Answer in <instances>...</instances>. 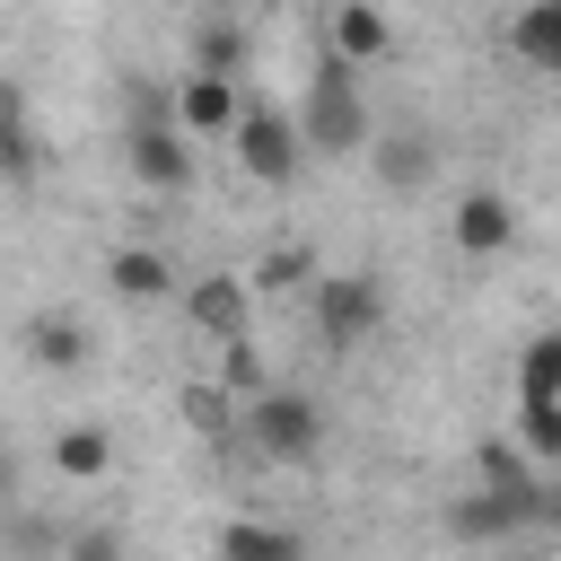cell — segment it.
Segmentation results:
<instances>
[{
	"label": "cell",
	"instance_id": "cell-25",
	"mask_svg": "<svg viewBox=\"0 0 561 561\" xmlns=\"http://www.w3.org/2000/svg\"><path fill=\"white\" fill-rule=\"evenodd\" d=\"M482 482H491V491H543L535 465H526L517 447H491V438H482Z\"/></svg>",
	"mask_w": 561,
	"mask_h": 561
},
{
	"label": "cell",
	"instance_id": "cell-20",
	"mask_svg": "<svg viewBox=\"0 0 561 561\" xmlns=\"http://www.w3.org/2000/svg\"><path fill=\"white\" fill-rule=\"evenodd\" d=\"M193 70L245 79V26H237V18H202V26H193Z\"/></svg>",
	"mask_w": 561,
	"mask_h": 561
},
{
	"label": "cell",
	"instance_id": "cell-3",
	"mask_svg": "<svg viewBox=\"0 0 561 561\" xmlns=\"http://www.w3.org/2000/svg\"><path fill=\"white\" fill-rule=\"evenodd\" d=\"M237 438L263 456V465H316L324 456V403L298 394V386H263L237 421Z\"/></svg>",
	"mask_w": 561,
	"mask_h": 561
},
{
	"label": "cell",
	"instance_id": "cell-2",
	"mask_svg": "<svg viewBox=\"0 0 561 561\" xmlns=\"http://www.w3.org/2000/svg\"><path fill=\"white\" fill-rule=\"evenodd\" d=\"M307 324H316V342H324L333 359L368 351L377 324H386V280H377V272H316V289H307Z\"/></svg>",
	"mask_w": 561,
	"mask_h": 561
},
{
	"label": "cell",
	"instance_id": "cell-15",
	"mask_svg": "<svg viewBox=\"0 0 561 561\" xmlns=\"http://www.w3.org/2000/svg\"><path fill=\"white\" fill-rule=\"evenodd\" d=\"M53 473L61 482H105L114 473V430L105 421H61L53 430Z\"/></svg>",
	"mask_w": 561,
	"mask_h": 561
},
{
	"label": "cell",
	"instance_id": "cell-28",
	"mask_svg": "<svg viewBox=\"0 0 561 561\" xmlns=\"http://www.w3.org/2000/svg\"><path fill=\"white\" fill-rule=\"evenodd\" d=\"M552 79H561V61H552Z\"/></svg>",
	"mask_w": 561,
	"mask_h": 561
},
{
	"label": "cell",
	"instance_id": "cell-10",
	"mask_svg": "<svg viewBox=\"0 0 561 561\" xmlns=\"http://www.w3.org/2000/svg\"><path fill=\"white\" fill-rule=\"evenodd\" d=\"M368 167H377L394 193H421V184L438 175V131H430V123H386V131H368Z\"/></svg>",
	"mask_w": 561,
	"mask_h": 561
},
{
	"label": "cell",
	"instance_id": "cell-4",
	"mask_svg": "<svg viewBox=\"0 0 561 561\" xmlns=\"http://www.w3.org/2000/svg\"><path fill=\"white\" fill-rule=\"evenodd\" d=\"M228 149H237V167H245L254 184H272V193H289V184H298V167H307V149H298V123H289L272 96H245V114H237Z\"/></svg>",
	"mask_w": 561,
	"mask_h": 561
},
{
	"label": "cell",
	"instance_id": "cell-24",
	"mask_svg": "<svg viewBox=\"0 0 561 561\" xmlns=\"http://www.w3.org/2000/svg\"><path fill=\"white\" fill-rule=\"evenodd\" d=\"M53 561H131V543H123V535H114V526H70V535H61V552H53Z\"/></svg>",
	"mask_w": 561,
	"mask_h": 561
},
{
	"label": "cell",
	"instance_id": "cell-8",
	"mask_svg": "<svg viewBox=\"0 0 561 561\" xmlns=\"http://www.w3.org/2000/svg\"><path fill=\"white\" fill-rule=\"evenodd\" d=\"M237 114H245V88H237V79H210V70H184L175 96H167V123H175L184 140H228Z\"/></svg>",
	"mask_w": 561,
	"mask_h": 561
},
{
	"label": "cell",
	"instance_id": "cell-13",
	"mask_svg": "<svg viewBox=\"0 0 561 561\" xmlns=\"http://www.w3.org/2000/svg\"><path fill=\"white\" fill-rule=\"evenodd\" d=\"M543 517V491H465L456 508H447V526L465 535V543H482V535H517V526H535Z\"/></svg>",
	"mask_w": 561,
	"mask_h": 561
},
{
	"label": "cell",
	"instance_id": "cell-12",
	"mask_svg": "<svg viewBox=\"0 0 561 561\" xmlns=\"http://www.w3.org/2000/svg\"><path fill=\"white\" fill-rule=\"evenodd\" d=\"M175 289H184V272L158 245H114L105 254V298H123V307H175Z\"/></svg>",
	"mask_w": 561,
	"mask_h": 561
},
{
	"label": "cell",
	"instance_id": "cell-16",
	"mask_svg": "<svg viewBox=\"0 0 561 561\" xmlns=\"http://www.w3.org/2000/svg\"><path fill=\"white\" fill-rule=\"evenodd\" d=\"M44 167V140H35V114H26V88L0 79V184H26Z\"/></svg>",
	"mask_w": 561,
	"mask_h": 561
},
{
	"label": "cell",
	"instance_id": "cell-6",
	"mask_svg": "<svg viewBox=\"0 0 561 561\" xmlns=\"http://www.w3.org/2000/svg\"><path fill=\"white\" fill-rule=\"evenodd\" d=\"M18 351H26L35 377H79V368L96 359V324L70 316V307H35V316L18 324Z\"/></svg>",
	"mask_w": 561,
	"mask_h": 561
},
{
	"label": "cell",
	"instance_id": "cell-22",
	"mask_svg": "<svg viewBox=\"0 0 561 561\" xmlns=\"http://www.w3.org/2000/svg\"><path fill=\"white\" fill-rule=\"evenodd\" d=\"M517 456L535 473H561V403H517Z\"/></svg>",
	"mask_w": 561,
	"mask_h": 561
},
{
	"label": "cell",
	"instance_id": "cell-11",
	"mask_svg": "<svg viewBox=\"0 0 561 561\" xmlns=\"http://www.w3.org/2000/svg\"><path fill=\"white\" fill-rule=\"evenodd\" d=\"M447 237H456V254L491 263V254H508V237H517V202H508V193H491V184H473V193L447 210Z\"/></svg>",
	"mask_w": 561,
	"mask_h": 561
},
{
	"label": "cell",
	"instance_id": "cell-17",
	"mask_svg": "<svg viewBox=\"0 0 561 561\" xmlns=\"http://www.w3.org/2000/svg\"><path fill=\"white\" fill-rule=\"evenodd\" d=\"M219 561H307V543L280 517H228L219 526Z\"/></svg>",
	"mask_w": 561,
	"mask_h": 561
},
{
	"label": "cell",
	"instance_id": "cell-19",
	"mask_svg": "<svg viewBox=\"0 0 561 561\" xmlns=\"http://www.w3.org/2000/svg\"><path fill=\"white\" fill-rule=\"evenodd\" d=\"M517 403H561V324H543L517 351Z\"/></svg>",
	"mask_w": 561,
	"mask_h": 561
},
{
	"label": "cell",
	"instance_id": "cell-26",
	"mask_svg": "<svg viewBox=\"0 0 561 561\" xmlns=\"http://www.w3.org/2000/svg\"><path fill=\"white\" fill-rule=\"evenodd\" d=\"M0 508H18V465L0 456Z\"/></svg>",
	"mask_w": 561,
	"mask_h": 561
},
{
	"label": "cell",
	"instance_id": "cell-9",
	"mask_svg": "<svg viewBox=\"0 0 561 561\" xmlns=\"http://www.w3.org/2000/svg\"><path fill=\"white\" fill-rule=\"evenodd\" d=\"M324 53L351 61V70H368V61L394 53V18L377 0H324Z\"/></svg>",
	"mask_w": 561,
	"mask_h": 561
},
{
	"label": "cell",
	"instance_id": "cell-18",
	"mask_svg": "<svg viewBox=\"0 0 561 561\" xmlns=\"http://www.w3.org/2000/svg\"><path fill=\"white\" fill-rule=\"evenodd\" d=\"M508 53L535 61V70H552V61H561V0H526V9L508 18Z\"/></svg>",
	"mask_w": 561,
	"mask_h": 561
},
{
	"label": "cell",
	"instance_id": "cell-21",
	"mask_svg": "<svg viewBox=\"0 0 561 561\" xmlns=\"http://www.w3.org/2000/svg\"><path fill=\"white\" fill-rule=\"evenodd\" d=\"M210 351H219V386H228L237 403H254L263 386H280V377L263 368V342H254V333H237V342H210Z\"/></svg>",
	"mask_w": 561,
	"mask_h": 561
},
{
	"label": "cell",
	"instance_id": "cell-1",
	"mask_svg": "<svg viewBox=\"0 0 561 561\" xmlns=\"http://www.w3.org/2000/svg\"><path fill=\"white\" fill-rule=\"evenodd\" d=\"M289 123H298V149L307 158H368V131H377V114H368V96H359V70L351 61H316V79H307V96L289 105Z\"/></svg>",
	"mask_w": 561,
	"mask_h": 561
},
{
	"label": "cell",
	"instance_id": "cell-23",
	"mask_svg": "<svg viewBox=\"0 0 561 561\" xmlns=\"http://www.w3.org/2000/svg\"><path fill=\"white\" fill-rule=\"evenodd\" d=\"M184 421H193L202 438H237V421H245V403H237L228 386H184Z\"/></svg>",
	"mask_w": 561,
	"mask_h": 561
},
{
	"label": "cell",
	"instance_id": "cell-7",
	"mask_svg": "<svg viewBox=\"0 0 561 561\" xmlns=\"http://www.w3.org/2000/svg\"><path fill=\"white\" fill-rule=\"evenodd\" d=\"M175 307H184V324H193L202 342H237V333H254V289H245V272H202V280L175 289Z\"/></svg>",
	"mask_w": 561,
	"mask_h": 561
},
{
	"label": "cell",
	"instance_id": "cell-5",
	"mask_svg": "<svg viewBox=\"0 0 561 561\" xmlns=\"http://www.w3.org/2000/svg\"><path fill=\"white\" fill-rule=\"evenodd\" d=\"M123 167H131V184L140 193H184L193 184V140L167 123V114H131V131H123Z\"/></svg>",
	"mask_w": 561,
	"mask_h": 561
},
{
	"label": "cell",
	"instance_id": "cell-14",
	"mask_svg": "<svg viewBox=\"0 0 561 561\" xmlns=\"http://www.w3.org/2000/svg\"><path fill=\"white\" fill-rule=\"evenodd\" d=\"M316 272H324V263H316V245H298V237H272V245L254 254L245 289H254V298H307V289H316Z\"/></svg>",
	"mask_w": 561,
	"mask_h": 561
},
{
	"label": "cell",
	"instance_id": "cell-27",
	"mask_svg": "<svg viewBox=\"0 0 561 561\" xmlns=\"http://www.w3.org/2000/svg\"><path fill=\"white\" fill-rule=\"evenodd\" d=\"M543 517H561V491H552V482H543Z\"/></svg>",
	"mask_w": 561,
	"mask_h": 561
}]
</instances>
